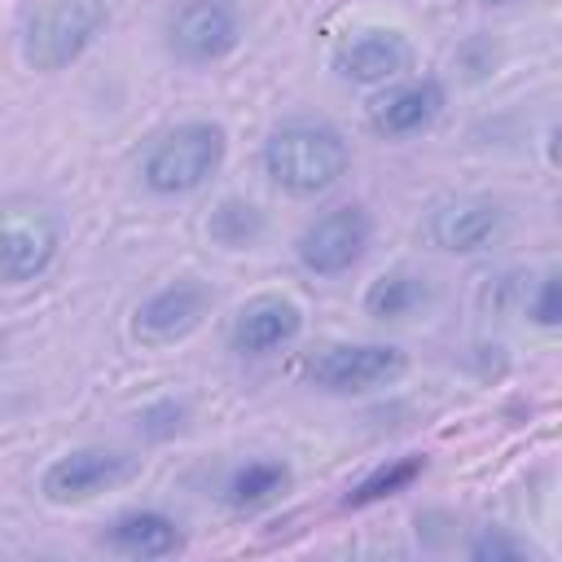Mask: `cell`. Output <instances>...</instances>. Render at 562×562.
<instances>
[{
	"label": "cell",
	"instance_id": "obj_1",
	"mask_svg": "<svg viewBox=\"0 0 562 562\" xmlns=\"http://www.w3.org/2000/svg\"><path fill=\"white\" fill-rule=\"evenodd\" d=\"M259 162H263V176L281 193H290V198H321V193H329L347 176L351 145L325 119H285V123H277L263 136Z\"/></svg>",
	"mask_w": 562,
	"mask_h": 562
},
{
	"label": "cell",
	"instance_id": "obj_2",
	"mask_svg": "<svg viewBox=\"0 0 562 562\" xmlns=\"http://www.w3.org/2000/svg\"><path fill=\"white\" fill-rule=\"evenodd\" d=\"M228 154V136L211 119H184L167 132H158L140 154V184L158 198H184L198 193Z\"/></svg>",
	"mask_w": 562,
	"mask_h": 562
},
{
	"label": "cell",
	"instance_id": "obj_3",
	"mask_svg": "<svg viewBox=\"0 0 562 562\" xmlns=\"http://www.w3.org/2000/svg\"><path fill=\"white\" fill-rule=\"evenodd\" d=\"M110 26V0H40L22 22V61L40 75L75 66Z\"/></svg>",
	"mask_w": 562,
	"mask_h": 562
},
{
	"label": "cell",
	"instance_id": "obj_4",
	"mask_svg": "<svg viewBox=\"0 0 562 562\" xmlns=\"http://www.w3.org/2000/svg\"><path fill=\"white\" fill-rule=\"evenodd\" d=\"M373 241V215L360 202H338L303 224L294 237V259L312 277H342L351 272Z\"/></svg>",
	"mask_w": 562,
	"mask_h": 562
},
{
	"label": "cell",
	"instance_id": "obj_5",
	"mask_svg": "<svg viewBox=\"0 0 562 562\" xmlns=\"http://www.w3.org/2000/svg\"><path fill=\"white\" fill-rule=\"evenodd\" d=\"M61 250V220L44 202L0 206V285L40 281Z\"/></svg>",
	"mask_w": 562,
	"mask_h": 562
},
{
	"label": "cell",
	"instance_id": "obj_6",
	"mask_svg": "<svg viewBox=\"0 0 562 562\" xmlns=\"http://www.w3.org/2000/svg\"><path fill=\"white\" fill-rule=\"evenodd\" d=\"M408 356L395 342H329L307 360V382L325 395H369L404 378Z\"/></svg>",
	"mask_w": 562,
	"mask_h": 562
},
{
	"label": "cell",
	"instance_id": "obj_7",
	"mask_svg": "<svg viewBox=\"0 0 562 562\" xmlns=\"http://www.w3.org/2000/svg\"><path fill=\"white\" fill-rule=\"evenodd\" d=\"M132 474H136L132 452L105 448V443H83V448H70L44 465L40 492L48 505H83V501H97L101 492L127 483Z\"/></svg>",
	"mask_w": 562,
	"mask_h": 562
},
{
	"label": "cell",
	"instance_id": "obj_8",
	"mask_svg": "<svg viewBox=\"0 0 562 562\" xmlns=\"http://www.w3.org/2000/svg\"><path fill=\"white\" fill-rule=\"evenodd\" d=\"M241 44V13L233 0H180L167 13V53L184 66L224 61Z\"/></svg>",
	"mask_w": 562,
	"mask_h": 562
},
{
	"label": "cell",
	"instance_id": "obj_9",
	"mask_svg": "<svg viewBox=\"0 0 562 562\" xmlns=\"http://www.w3.org/2000/svg\"><path fill=\"white\" fill-rule=\"evenodd\" d=\"M211 285L198 281V277H180V281H167L162 290H154L136 316H132V334L149 347H167V342H180L189 338L206 316H211Z\"/></svg>",
	"mask_w": 562,
	"mask_h": 562
},
{
	"label": "cell",
	"instance_id": "obj_10",
	"mask_svg": "<svg viewBox=\"0 0 562 562\" xmlns=\"http://www.w3.org/2000/svg\"><path fill=\"white\" fill-rule=\"evenodd\" d=\"M408 61H413V44L395 26H360V31L342 35L329 53L334 75L356 88L391 83V79H400V70H408Z\"/></svg>",
	"mask_w": 562,
	"mask_h": 562
},
{
	"label": "cell",
	"instance_id": "obj_11",
	"mask_svg": "<svg viewBox=\"0 0 562 562\" xmlns=\"http://www.w3.org/2000/svg\"><path fill=\"white\" fill-rule=\"evenodd\" d=\"M443 105H448V88L435 75L400 79L369 101V127L386 140H408V136L430 132L439 123Z\"/></svg>",
	"mask_w": 562,
	"mask_h": 562
},
{
	"label": "cell",
	"instance_id": "obj_12",
	"mask_svg": "<svg viewBox=\"0 0 562 562\" xmlns=\"http://www.w3.org/2000/svg\"><path fill=\"white\" fill-rule=\"evenodd\" d=\"M501 233H505V211H501V202L474 198V193H465V198H443V202H435L430 215H426V237H430V246H439V250H448V255H479V250H487Z\"/></svg>",
	"mask_w": 562,
	"mask_h": 562
},
{
	"label": "cell",
	"instance_id": "obj_13",
	"mask_svg": "<svg viewBox=\"0 0 562 562\" xmlns=\"http://www.w3.org/2000/svg\"><path fill=\"white\" fill-rule=\"evenodd\" d=\"M303 334V307L290 294H255L237 307L228 325V347L237 356H272Z\"/></svg>",
	"mask_w": 562,
	"mask_h": 562
},
{
	"label": "cell",
	"instance_id": "obj_14",
	"mask_svg": "<svg viewBox=\"0 0 562 562\" xmlns=\"http://www.w3.org/2000/svg\"><path fill=\"white\" fill-rule=\"evenodd\" d=\"M101 544L123 553V558H171L184 549V531L171 514L162 509H127L119 514L105 531H101Z\"/></svg>",
	"mask_w": 562,
	"mask_h": 562
},
{
	"label": "cell",
	"instance_id": "obj_15",
	"mask_svg": "<svg viewBox=\"0 0 562 562\" xmlns=\"http://www.w3.org/2000/svg\"><path fill=\"white\" fill-rule=\"evenodd\" d=\"M435 299V285L426 272H413V268H386L382 277L369 281L364 290V312L373 321H408L417 316L422 307H430Z\"/></svg>",
	"mask_w": 562,
	"mask_h": 562
},
{
	"label": "cell",
	"instance_id": "obj_16",
	"mask_svg": "<svg viewBox=\"0 0 562 562\" xmlns=\"http://www.w3.org/2000/svg\"><path fill=\"white\" fill-rule=\"evenodd\" d=\"M290 465L285 461H272V457H255V461H241L228 483H224V501L241 514H255V509H268L277 505L285 492H290Z\"/></svg>",
	"mask_w": 562,
	"mask_h": 562
},
{
	"label": "cell",
	"instance_id": "obj_17",
	"mask_svg": "<svg viewBox=\"0 0 562 562\" xmlns=\"http://www.w3.org/2000/svg\"><path fill=\"white\" fill-rule=\"evenodd\" d=\"M422 474H426V457H417V452L395 457V461H386V465L369 470L360 483H351V487H347V496H342V505H347V509H364V505L391 501V496L408 492V487H413Z\"/></svg>",
	"mask_w": 562,
	"mask_h": 562
},
{
	"label": "cell",
	"instance_id": "obj_18",
	"mask_svg": "<svg viewBox=\"0 0 562 562\" xmlns=\"http://www.w3.org/2000/svg\"><path fill=\"white\" fill-rule=\"evenodd\" d=\"M263 228H268V215L246 198H224L206 220L211 241H220L224 250H250L263 237Z\"/></svg>",
	"mask_w": 562,
	"mask_h": 562
},
{
	"label": "cell",
	"instance_id": "obj_19",
	"mask_svg": "<svg viewBox=\"0 0 562 562\" xmlns=\"http://www.w3.org/2000/svg\"><path fill=\"white\" fill-rule=\"evenodd\" d=\"M522 316L540 329H553L562 321V290H558V272H544L531 281V290H522Z\"/></svg>",
	"mask_w": 562,
	"mask_h": 562
},
{
	"label": "cell",
	"instance_id": "obj_20",
	"mask_svg": "<svg viewBox=\"0 0 562 562\" xmlns=\"http://www.w3.org/2000/svg\"><path fill=\"white\" fill-rule=\"evenodd\" d=\"M189 422V404L184 400H154L136 413V430L145 439H176Z\"/></svg>",
	"mask_w": 562,
	"mask_h": 562
},
{
	"label": "cell",
	"instance_id": "obj_21",
	"mask_svg": "<svg viewBox=\"0 0 562 562\" xmlns=\"http://www.w3.org/2000/svg\"><path fill=\"white\" fill-rule=\"evenodd\" d=\"M465 553H470L474 562H518V558H531L536 549H531L527 540L501 531V527H483V531L465 544Z\"/></svg>",
	"mask_w": 562,
	"mask_h": 562
},
{
	"label": "cell",
	"instance_id": "obj_22",
	"mask_svg": "<svg viewBox=\"0 0 562 562\" xmlns=\"http://www.w3.org/2000/svg\"><path fill=\"white\" fill-rule=\"evenodd\" d=\"M457 66H465L470 79H483V75L496 66V48H492L487 40H470V44L457 53Z\"/></svg>",
	"mask_w": 562,
	"mask_h": 562
},
{
	"label": "cell",
	"instance_id": "obj_23",
	"mask_svg": "<svg viewBox=\"0 0 562 562\" xmlns=\"http://www.w3.org/2000/svg\"><path fill=\"white\" fill-rule=\"evenodd\" d=\"M487 9H505V4H518V0H483Z\"/></svg>",
	"mask_w": 562,
	"mask_h": 562
},
{
	"label": "cell",
	"instance_id": "obj_24",
	"mask_svg": "<svg viewBox=\"0 0 562 562\" xmlns=\"http://www.w3.org/2000/svg\"><path fill=\"white\" fill-rule=\"evenodd\" d=\"M4 347H9V334L0 329V360H4Z\"/></svg>",
	"mask_w": 562,
	"mask_h": 562
}]
</instances>
